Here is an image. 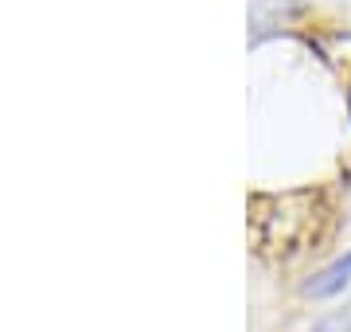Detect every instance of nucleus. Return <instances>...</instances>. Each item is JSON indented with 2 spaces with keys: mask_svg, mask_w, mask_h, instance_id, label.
Segmentation results:
<instances>
[{
  "mask_svg": "<svg viewBox=\"0 0 351 332\" xmlns=\"http://www.w3.org/2000/svg\"><path fill=\"white\" fill-rule=\"evenodd\" d=\"M348 281H351V254L339 258V262H332L328 270H320V274L304 285V294L308 297H332V294H339Z\"/></svg>",
  "mask_w": 351,
  "mask_h": 332,
  "instance_id": "nucleus-1",
  "label": "nucleus"
},
{
  "mask_svg": "<svg viewBox=\"0 0 351 332\" xmlns=\"http://www.w3.org/2000/svg\"><path fill=\"white\" fill-rule=\"evenodd\" d=\"M313 332H351V309L348 313H332V317H324Z\"/></svg>",
  "mask_w": 351,
  "mask_h": 332,
  "instance_id": "nucleus-2",
  "label": "nucleus"
}]
</instances>
